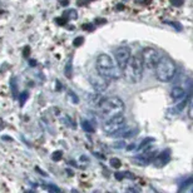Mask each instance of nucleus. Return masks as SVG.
I'll list each match as a JSON object with an SVG mask.
<instances>
[{"label":"nucleus","instance_id":"3","mask_svg":"<svg viewBox=\"0 0 193 193\" xmlns=\"http://www.w3.org/2000/svg\"><path fill=\"white\" fill-rule=\"evenodd\" d=\"M143 61L139 56H130L122 69V75L130 84H138L143 78Z\"/></svg>","mask_w":193,"mask_h":193},{"label":"nucleus","instance_id":"5","mask_svg":"<svg viewBox=\"0 0 193 193\" xmlns=\"http://www.w3.org/2000/svg\"><path fill=\"white\" fill-rule=\"evenodd\" d=\"M126 124H127V121L126 118L122 116H117V117H112V118H108L105 119V122L103 123V130L108 134V135H112L117 133L118 130H121L122 128H126Z\"/></svg>","mask_w":193,"mask_h":193},{"label":"nucleus","instance_id":"24","mask_svg":"<svg viewBox=\"0 0 193 193\" xmlns=\"http://www.w3.org/2000/svg\"><path fill=\"white\" fill-rule=\"evenodd\" d=\"M47 188H48V191H50V192H60V189L58 188V187H55V186H48Z\"/></svg>","mask_w":193,"mask_h":193},{"label":"nucleus","instance_id":"4","mask_svg":"<svg viewBox=\"0 0 193 193\" xmlns=\"http://www.w3.org/2000/svg\"><path fill=\"white\" fill-rule=\"evenodd\" d=\"M156 78L159 82H169L175 75V64L168 56H161L159 61L156 65Z\"/></svg>","mask_w":193,"mask_h":193},{"label":"nucleus","instance_id":"19","mask_svg":"<svg viewBox=\"0 0 193 193\" xmlns=\"http://www.w3.org/2000/svg\"><path fill=\"white\" fill-rule=\"evenodd\" d=\"M110 166L113 168H121L122 162H121V159H118V158H112L110 159Z\"/></svg>","mask_w":193,"mask_h":193},{"label":"nucleus","instance_id":"10","mask_svg":"<svg viewBox=\"0 0 193 193\" xmlns=\"http://www.w3.org/2000/svg\"><path fill=\"white\" fill-rule=\"evenodd\" d=\"M169 159H171V154H169V151L167 149V151L162 152L161 154H157L153 158V162H154L157 167H163L169 162Z\"/></svg>","mask_w":193,"mask_h":193},{"label":"nucleus","instance_id":"32","mask_svg":"<svg viewBox=\"0 0 193 193\" xmlns=\"http://www.w3.org/2000/svg\"><path fill=\"white\" fill-rule=\"evenodd\" d=\"M35 64H37V63H35V60H30V65H31V67H34Z\"/></svg>","mask_w":193,"mask_h":193},{"label":"nucleus","instance_id":"11","mask_svg":"<svg viewBox=\"0 0 193 193\" xmlns=\"http://www.w3.org/2000/svg\"><path fill=\"white\" fill-rule=\"evenodd\" d=\"M171 96H172L173 100H181L182 98H184V96H186V92H184L183 88H181V87H174V88H172V90H171Z\"/></svg>","mask_w":193,"mask_h":193},{"label":"nucleus","instance_id":"14","mask_svg":"<svg viewBox=\"0 0 193 193\" xmlns=\"http://www.w3.org/2000/svg\"><path fill=\"white\" fill-rule=\"evenodd\" d=\"M63 16H64L67 20H72V19H75L78 15H77V11L75 10H67Z\"/></svg>","mask_w":193,"mask_h":193},{"label":"nucleus","instance_id":"27","mask_svg":"<svg viewBox=\"0 0 193 193\" xmlns=\"http://www.w3.org/2000/svg\"><path fill=\"white\" fill-rule=\"evenodd\" d=\"M23 53H24V56H29V54H30V48L29 47H25L24 48V52H23Z\"/></svg>","mask_w":193,"mask_h":193},{"label":"nucleus","instance_id":"29","mask_svg":"<svg viewBox=\"0 0 193 193\" xmlns=\"http://www.w3.org/2000/svg\"><path fill=\"white\" fill-rule=\"evenodd\" d=\"M4 127H5V124H4V121H3L1 118H0V130H1Z\"/></svg>","mask_w":193,"mask_h":193},{"label":"nucleus","instance_id":"21","mask_svg":"<svg viewBox=\"0 0 193 193\" xmlns=\"http://www.w3.org/2000/svg\"><path fill=\"white\" fill-rule=\"evenodd\" d=\"M83 43H84V38H83V37H77V38L74 39V42H73L74 47H80Z\"/></svg>","mask_w":193,"mask_h":193},{"label":"nucleus","instance_id":"26","mask_svg":"<svg viewBox=\"0 0 193 193\" xmlns=\"http://www.w3.org/2000/svg\"><path fill=\"white\" fill-rule=\"evenodd\" d=\"M123 147H126L124 142H117V143H114V148H123Z\"/></svg>","mask_w":193,"mask_h":193},{"label":"nucleus","instance_id":"31","mask_svg":"<svg viewBox=\"0 0 193 193\" xmlns=\"http://www.w3.org/2000/svg\"><path fill=\"white\" fill-rule=\"evenodd\" d=\"M59 89H60V83L56 82V90H59Z\"/></svg>","mask_w":193,"mask_h":193},{"label":"nucleus","instance_id":"17","mask_svg":"<svg viewBox=\"0 0 193 193\" xmlns=\"http://www.w3.org/2000/svg\"><path fill=\"white\" fill-rule=\"evenodd\" d=\"M11 92H13V95L15 96H18V84H16V79L13 78L11 79Z\"/></svg>","mask_w":193,"mask_h":193},{"label":"nucleus","instance_id":"20","mask_svg":"<svg viewBox=\"0 0 193 193\" xmlns=\"http://www.w3.org/2000/svg\"><path fill=\"white\" fill-rule=\"evenodd\" d=\"M28 96H29V93H28V92H23V93L20 94V96H19L20 107H23V105L25 104V102H26V99H28Z\"/></svg>","mask_w":193,"mask_h":193},{"label":"nucleus","instance_id":"15","mask_svg":"<svg viewBox=\"0 0 193 193\" xmlns=\"http://www.w3.org/2000/svg\"><path fill=\"white\" fill-rule=\"evenodd\" d=\"M64 73H65V77H67L68 79L72 78L73 70H72V61H70V60H68V63H67V65H65V69H64Z\"/></svg>","mask_w":193,"mask_h":193},{"label":"nucleus","instance_id":"13","mask_svg":"<svg viewBox=\"0 0 193 193\" xmlns=\"http://www.w3.org/2000/svg\"><path fill=\"white\" fill-rule=\"evenodd\" d=\"M82 128L86 130V132H88V133L94 132V128H93L92 123H90L89 121H82Z\"/></svg>","mask_w":193,"mask_h":193},{"label":"nucleus","instance_id":"33","mask_svg":"<svg viewBox=\"0 0 193 193\" xmlns=\"http://www.w3.org/2000/svg\"><path fill=\"white\" fill-rule=\"evenodd\" d=\"M1 13H4V11H1V10H0V14H1Z\"/></svg>","mask_w":193,"mask_h":193},{"label":"nucleus","instance_id":"23","mask_svg":"<svg viewBox=\"0 0 193 193\" xmlns=\"http://www.w3.org/2000/svg\"><path fill=\"white\" fill-rule=\"evenodd\" d=\"M171 3H172V5H174V7H181L183 3V0H171Z\"/></svg>","mask_w":193,"mask_h":193},{"label":"nucleus","instance_id":"1","mask_svg":"<svg viewBox=\"0 0 193 193\" xmlns=\"http://www.w3.org/2000/svg\"><path fill=\"white\" fill-rule=\"evenodd\" d=\"M96 70L100 75L107 79H118L122 75V69L118 67L117 61L108 54H99L96 58Z\"/></svg>","mask_w":193,"mask_h":193},{"label":"nucleus","instance_id":"16","mask_svg":"<svg viewBox=\"0 0 193 193\" xmlns=\"http://www.w3.org/2000/svg\"><path fill=\"white\" fill-rule=\"evenodd\" d=\"M68 99L70 100L72 104H78V103H79V98L77 96V94H74L73 92H70V90L68 92Z\"/></svg>","mask_w":193,"mask_h":193},{"label":"nucleus","instance_id":"18","mask_svg":"<svg viewBox=\"0 0 193 193\" xmlns=\"http://www.w3.org/2000/svg\"><path fill=\"white\" fill-rule=\"evenodd\" d=\"M61 158H63V152H61V151H56V152H54L52 154V159L55 161V162L60 161Z\"/></svg>","mask_w":193,"mask_h":193},{"label":"nucleus","instance_id":"2","mask_svg":"<svg viewBox=\"0 0 193 193\" xmlns=\"http://www.w3.org/2000/svg\"><path fill=\"white\" fill-rule=\"evenodd\" d=\"M98 110L104 119H108L112 117L122 116L126 110V104L118 96H108V98L102 99L98 105Z\"/></svg>","mask_w":193,"mask_h":193},{"label":"nucleus","instance_id":"12","mask_svg":"<svg viewBox=\"0 0 193 193\" xmlns=\"http://www.w3.org/2000/svg\"><path fill=\"white\" fill-rule=\"evenodd\" d=\"M153 142H154V138H145L143 142H142V144H140V147L138 148V151L140 152V151L147 149V148H148V145H151Z\"/></svg>","mask_w":193,"mask_h":193},{"label":"nucleus","instance_id":"6","mask_svg":"<svg viewBox=\"0 0 193 193\" xmlns=\"http://www.w3.org/2000/svg\"><path fill=\"white\" fill-rule=\"evenodd\" d=\"M162 54L158 52L154 48H144L142 50V61H143V65L147 67L148 69H154L157 63L159 61Z\"/></svg>","mask_w":193,"mask_h":193},{"label":"nucleus","instance_id":"8","mask_svg":"<svg viewBox=\"0 0 193 193\" xmlns=\"http://www.w3.org/2000/svg\"><path fill=\"white\" fill-rule=\"evenodd\" d=\"M89 82L92 84V87L96 90V92H104V90L108 88V79L104 78L103 75H100L99 73L98 74H94V75H90L89 77Z\"/></svg>","mask_w":193,"mask_h":193},{"label":"nucleus","instance_id":"25","mask_svg":"<svg viewBox=\"0 0 193 193\" xmlns=\"http://www.w3.org/2000/svg\"><path fill=\"white\" fill-rule=\"evenodd\" d=\"M82 29H84V30H89V31H90V30H93V29H94V26H93L92 24H86V25H83V26H82Z\"/></svg>","mask_w":193,"mask_h":193},{"label":"nucleus","instance_id":"7","mask_svg":"<svg viewBox=\"0 0 193 193\" xmlns=\"http://www.w3.org/2000/svg\"><path fill=\"white\" fill-rule=\"evenodd\" d=\"M116 61L118 67L123 69L126 63L128 61V59L130 58V48L126 47V45H122V47H119L117 50H116Z\"/></svg>","mask_w":193,"mask_h":193},{"label":"nucleus","instance_id":"9","mask_svg":"<svg viewBox=\"0 0 193 193\" xmlns=\"http://www.w3.org/2000/svg\"><path fill=\"white\" fill-rule=\"evenodd\" d=\"M145 151V149H144ZM157 156V152L156 151H145L143 152V154H140L138 157L134 158V162L138 164V166H145V164H148L149 162L153 161V158Z\"/></svg>","mask_w":193,"mask_h":193},{"label":"nucleus","instance_id":"30","mask_svg":"<svg viewBox=\"0 0 193 193\" xmlns=\"http://www.w3.org/2000/svg\"><path fill=\"white\" fill-rule=\"evenodd\" d=\"M117 9H118V10H122V9H124V5H118Z\"/></svg>","mask_w":193,"mask_h":193},{"label":"nucleus","instance_id":"28","mask_svg":"<svg viewBox=\"0 0 193 193\" xmlns=\"http://www.w3.org/2000/svg\"><path fill=\"white\" fill-rule=\"evenodd\" d=\"M114 175H116V178H117L118 181H122V179L124 178V174H123V173H116Z\"/></svg>","mask_w":193,"mask_h":193},{"label":"nucleus","instance_id":"22","mask_svg":"<svg viewBox=\"0 0 193 193\" xmlns=\"http://www.w3.org/2000/svg\"><path fill=\"white\" fill-rule=\"evenodd\" d=\"M55 21H56V23H58V24H59V25H65V24H67V21H68V20H67L65 18H64V16H61V18H56V19H55Z\"/></svg>","mask_w":193,"mask_h":193}]
</instances>
